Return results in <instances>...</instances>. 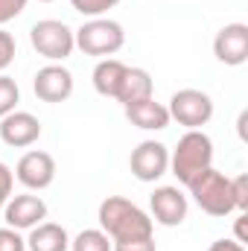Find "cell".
Instances as JSON below:
<instances>
[{
  "label": "cell",
  "mask_w": 248,
  "mask_h": 251,
  "mask_svg": "<svg viewBox=\"0 0 248 251\" xmlns=\"http://www.w3.org/2000/svg\"><path fill=\"white\" fill-rule=\"evenodd\" d=\"M0 251H26V240L15 228H0Z\"/></svg>",
  "instance_id": "23"
},
{
  "label": "cell",
  "mask_w": 248,
  "mask_h": 251,
  "mask_svg": "<svg viewBox=\"0 0 248 251\" xmlns=\"http://www.w3.org/2000/svg\"><path fill=\"white\" fill-rule=\"evenodd\" d=\"M24 9H26V0H0V26L24 15Z\"/></svg>",
  "instance_id": "24"
},
{
  "label": "cell",
  "mask_w": 248,
  "mask_h": 251,
  "mask_svg": "<svg viewBox=\"0 0 248 251\" xmlns=\"http://www.w3.org/2000/svg\"><path fill=\"white\" fill-rule=\"evenodd\" d=\"M125 70H128V64H123L120 59H99L97 67H94V76H91L94 91H97L99 97L117 100V91H120V85H123Z\"/></svg>",
  "instance_id": "15"
},
{
  "label": "cell",
  "mask_w": 248,
  "mask_h": 251,
  "mask_svg": "<svg viewBox=\"0 0 248 251\" xmlns=\"http://www.w3.org/2000/svg\"><path fill=\"white\" fill-rule=\"evenodd\" d=\"M32 91L41 102L59 105L64 100H70V94H73V73L59 62L44 64L32 79Z\"/></svg>",
  "instance_id": "9"
},
{
  "label": "cell",
  "mask_w": 248,
  "mask_h": 251,
  "mask_svg": "<svg viewBox=\"0 0 248 251\" xmlns=\"http://www.w3.org/2000/svg\"><path fill=\"white\" fill-rule=\"evenodd\" d=\"M70 251H111V237L102 228H85L70 240Z\"/></svg>",
  "instance_id": "18"
},
{
  "label": "cell",
  "mask_w": 248,
  "mask_h": 251,
  "mask_svg": "<svg viewBox=\"0 0 248 251\" xmlns=\"http://www.w3.org/2000/svg\"><path fill=\"white\" fill-rule=\"evenodd\" d=\"M12 187H15V173H12V170L0 161V210H3V204L9 201Z\"/></svg>",
  "instance_id": "26"
},
{
  "label": "cell",
  "mask_w": 248,
  "mask_h": 251,
  "mask_svg": "<svg viewBox=\"0 0 248 251\" xmlns=\"http://www.w3.org/2000/svg\"><path fill=\"white\" fill-rule=\"evenodd\" d=\"M111 251H158L152 237H140V240H125V243H111Z\"/></svg>",
  "instance_id": "25"
},
{
  "label": "cell",
  "mask_w": 248,
  "mask_h": 251,
  "mask_svg": "<svg viewBox=\"0 0 248 251\" xmlns=\"http://www.w3.org/2000/svg\"><path fill=\"white\" fill-rule=\"evenodd\" d=\"M99 228L111 237V243H125V240H140V237H152L155 222L152 216L137 207L134 201H128L123 196H108L99 201Z\"/></svg>",
  "instance_id": "1"
},
{
  "label": "cell",
  "mask_w": 248,
  "mask_h": 251,
  "mask_svg": "<svg viewBox=\"0 0 248 251\" xmlns=\"http://www.w3.org/2000/svg\"><path fill=\"white\" fill-rule=\"evenodd\" d=\"M15 56H18V44H15V38H12V32L0 29V73L15 62Z\"/></svg>",
  "instance_id": "21"
},
{
  "label": "cell",
  "mask_w": 248,
  "mask_h": 251,
  "mask_svg": "<svg viewBox=\"0 0 248 251\" xmlns=\"http://www.w3.org/2000/svg\"><path fill=\"white\" fill-rule=\"evenodd\" d=\"M38 3H53V0H38Z\"/></svg>",
  "instance_id": "29"
},
{
  "label": "cell",
  "mask_w": 248,
  "mask_h": 251,
  "mask_svg": "<svg viewBox=\"0 0 248 251\" xmlns=\"http://www.w3.org/2000/svg\"><path fill=\"white\" fill-rule=\"evenodd\" d=\"M29 44L38 56H44L47 62H59L73 56L76 50V38H73V29L64 24V21H56V18H44L38 24H32L29 29Z\"/></svg>",
  "instance_id": "5"
},
{
  "label": "cell",
  "mask_w": 248,
  "mask_h": 251,
  "mask_svg": "<svg viewBox=\"0 0 248 251\" xmlns=\"http://www.w3.org/2000/svg\"><path fill=\"white\" fill-rule=\"evenodd\" d=\"M18 102H21V88H18V82H15L12 76L0 73V117L12 114V111L18 108Z\"/></svg>",
  "instance_id": "19"
},
{
  "label": "cell",
  "mask_w": 248,
  "mask_h": 251,
  "mask_svg": "<svg viewBox=\"0 0 248 251\" xmlns=\"http://www.w3.org/2000/svg\"><path fill=\"white\" fill-rule=\"evenodd\" d=\"M213 56L228 67H240L248 62V26L225 24L213 38Z\"/></svg>",
  "instance_id": "13"
},
{
  "label": "cell",
  "mask_w": 248,
  "mask_h": 251,
  "mask_svg": "<svg viewBox=\"0 0 248 251\" xmlns=\"http://www.w3.org/2000/svg\"><path fill=\"white\" fill-rule=\"evenodd\" d=\"M213 167V140L201 128H187L178 137L175 149L170 152V170L178 178V184H190L204 170Z\"/></svg>",
  "instance_id": "2"
},
{
  "label": "cell",
  "mask_w": 248,
  "mask_h": 251,
  "mask_svg": "<svg viewBox=\"0 0 248 251\" xmlns=\"http://www.w3.org/2000/svg\"><path fill=\"white\" fill-rule=\"evenodd\" d=\"M76 47L85 56L94 59H111L114 53H120L125 44V29L120 21L114 18H88L79 29H73Z\"/></svg>",
  "instance_id": "3"
},
{
  "label": "cell",
  "mask_w": 248,
  "mask_h": 251,
  "mask_svg": "<svg viewBox=\"0 0 248 251\" xmlns=\"http://www.w3.org/2000/svg\"><path fill=\"white\" fill-rule=\"evenodd\" d=\"M123 111H125V120L131 126H137V128H143V131H164L167 126L173 123L167 105L155 102V97L128 102V105H123Z\"/></svg>",
  "instance_id": "14"
},
{
  "label": "cell",
  "mask_w": 248,
  "mask_h": 251,
  "mask_svg": "<svg viewBox=\"0 0 248 251\" xmlns=\"http://www.w3.org/2000/svg\"><path fill=\"white\" fill-rule=\"evenodd\" d=\"M190 196H193V201L207 213V216H219V219H225V216H231L237 207H234V196H231V178L225 176V173H219V170H204L198 178H193L190 184Z\"/></svg>",
  "instance_id": "4"
},
{
  "label": "cell",
  "mask_w": 248,
  "mask_h": 251,
  "mask_svg": "<svg viewBox=\"0 0 248 251\" xmlns=\"http://www.w3.org/2000/svg\"><path fill=\"white\" fill-rule=\"evenodd\" d=\"M207 251H246V246L237 240H216V243H210Z\"/></svg>",
  "instance_id": "27"
},
{
  "label": "cell",
  "mask_w": 248,
  "mask_h": 251,
  "mask_svg": "<svg viewBox=\"0 0 248 251\" xmlns=\"http://www.w3.org/2000/svg\"><path fill=\"white\" fill-rule=\"evenodd\" d=\"M26 249L29 251H70V237H67V231L59 222H41V225L29 228Z\"/></svg>",
  "instance_id": "16"
},
{
  "label": "cell",
  "mask_w": 248,
  "mask_h": 251,
  "mask_svg": "<svg viewBox=\"0 0 248 251\" xmlns=\"http://www.w3.org/2000/svg\"><path fill=\"white\" fill-rule=\"evenodd\" d=\"M248 213H240V216H237V225H234V231H237V243H243V246H246L248 243Z\"/></svg>",
  "instance_id": "28"
},
{
  "label": "cell",
  "mask_w": 248,
  "mask_h": 251,
  "mask_svg": "<svg viewBox=\"0 0 248 251\" xmlns=\"http://www.w3.org/2000/svg\"><path fill=\"white\" fill-rule=\"evenodd\" d=\"M41 137V120L29 111H12L6 117H0V140L12 149H26L32 143H38Z\"/></svg>",
  "instance_id": "12"
},
{
  "label": "cell",
  "mask_w": 248,
  "mask_h": 251,
  "mask_svg": "<svg viewBox=\"0 0 248 251\" xmlns=\"http://www.w3.org/2000/svg\"><path fill=\"white\" fill-rule=\"evenodd\" d=\"M149 207H152V222L164 225V228H178L187 219L190 201L178 187H155V193L149 196Z\"/></svg>",
  "instance_id": "11"
},
{
  "label": "cell",
  "mask_w": 248,
  "mask_h": 251,
  "mask_svg": "<svg viewBox=\"0 0 248 251\" xmlns=\"http://www.w3.org/2000/svg\"><path fill=\"white\" fill-rule=\"evenodd\" d=\"M128 170L137 181L143 184H155L158 178H164L170 173V149L161 140H143L131 149L128 155Z\"/></svg>",
  "instance_id": "7"
},
{
  "label": "cell",
  "mask_w": 248,
  "mask_h": 251,
  "mask_svg": "<svg viewBox=\"0 0 248 251\" xmlns=\"http://www.w3.org/2000/svg\"><path fill=\"white\" fill-rule=\"evenodd\" d=\"M167 111H170V120H175L184 128H201L213 117V100H210V94H204L198 88H181L170 97Z\"/></svg>",
  "instance_id": "6"
},
{
  "label": "cell",
  "mask_w": 248,
  "mask_h": 251,
  "mask_svg": "<svg viewBox=\"0 0 248 251\" xmlns=\"http://www.w3.org/2000/svg\"><path fill=\"white\" fill-rule=\"evenodd\" d=\"M155 97V82L149 76V70L143 67H128L123 76V85L117 91V102L128 105V102H137V100H149Z\"/></svg>",
  "instance_id": "17"
},
{
  "label": "cell",
  "mask_w": 248,
  "mask_h": 251,
  "mask_svg": "<svg viewBox=\"0 0 248 251\" xmlns=\"http://www.w3.org/2000/svg\"><path fill=\"white\" fill-rule=\"evenodd\" d=\"M15 178L26 190H47L56 181V158L44 149H29L15 167Z\"/></svg>",
  "instance_id": "8"
},
{
  "label": "cell",
  "mask_w": 248,
  "mask_h": 251,
  "mask_svg": "<svg viewBox=\"0 0 248 251\" xmlns=\"http://www.w3.org/2000/svg\"><path fill=\"white\" fill-rule=\"evenodd\" d=\"M3 219L15 231H29V228H35L47 219V201L35 193L9 196V201L3 204Z\"/></svg>",
  "instance_id": "10"
},
{
  "label": "cell",
  "mask_w": 248,
  "mask_h": 251,
  "mask_svg": "<svg viewBox=\"0 0 248 251\" xmlns=\"http://www.w3.org/2000/svg\"><path fill=\"white\" fill-rule=\"evenodd\" d=\"M120 0H70V6L82 15V18H105Z\"/></svg>",
  "instance_id": "20"
},
{
  "label": "cell",
  "mask_w": 248,
  "mask_h": 251,
  "mask_svg": "<svg viewBox=\"0 0 248 251\" xmlns=\"http://www.w3.org/2000/svg\"><path fill=\"white\" fill-rule=\"evenodd\" d=\"M231 196H234V207L240 213H246L248 210V176L231 178Z\"/></svg>",
  "instance_id": "22"
}]
</instances>
